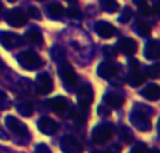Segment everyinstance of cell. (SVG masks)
I'll use <instances>...</instances> for the list:
<instances>
[{
	"label": "cell",
	"instance_id": "cell-1",
	"mask_svg": "<svg viewBox=\"0 0 160 153\" xmlns=\"http://www.w3.org/2000/svg\"><path fill=\"white\" fill-rule=\"evenodd\" d=\"M17 61H18L20 66H22L24 69L28 70H37L44 66V61L34 51H22V52H20L17 55Z\"/></svg>",
	"mask_w": 160,
	"mask_h": 153
},
{
	"label": "cell",
	"instance_id": "cell-2",
	"mask_svg": "<svg viewBox=\"0 0 160 153\" xmlns=\"http://www.w3.org/2000/svg\"><path fill=\"white\" fill-rule=\"evenodd\" d=\"M129 121L136 129L142 132H148L150 128H152V124H150V120L148 117V114L143 111L142 108H136L131 112Z\"/></svg>",
	"mask_w": 160,
	"mask_h": 153
},
{
	"label": "cell",
	"instance_id": "cell-3",
	"mask_svg": "<svg viewBox=\"0 0 160 153\" xmlns=\"http://www.w3.org/2000/svg\"><path fill=\"white\" fill-rule=\"evenodd\" d=\"M4 124L17 138H20V139H28L30 138V134H28V129L25 126V124H22L18 118L13 117V115H7L4 118Z\"/></svg>",
	"mask_w": 160,
	"mask_h": 153
},
{
	"label": "cell",
	"instance_id": "cell-4",
	"mask_svg": "<svg viewBox=\"0 0 160 153\" xmlns=\"http://www.w3.org/2000/svg\"><path fill=\"white\" fill-rule=\"evenodd\" d=\"M59 76H61L63 86L66 90H73L78 86V75H76L75 69L70 65L63 63L59 67Z\"/></svg>",
	"mask_w": 160,
	"mask_h": 153
},
{
	"label": "cell",
	"instance_id": "cell-5",
	"mask_svg": "<svg viewBox=\"0 0 160 153\" xmlns=\"http://www.w3.org/2000/svg\"><path fill=\"white\" fill-rule=\"evenodd\" d=\"M28 21V17L21 8H11L6 13V22L11 27H22Z\"/></svg>",
	"mask_w": 160,
	"mask_h": 153
},
{
	"label": "cell",
	"instance_id": "cell-6",
	"mask_svg": "<svg viewBox=\"0 0 160 153\" xmlns=\"http://www.w3.org/2000/svg\"><path fill=\"white\" fill-rule=\"evenodd\" d=\"M0 44L6 49H13V48L21 47L24 44V39L18 37L17 34L8 32V31H0Z\"/></svg>",
	"mask_w": 160,
	"mask_h": 153
},
{
	"label": "cell",
	"instance_id": "cell-7",
	"mask_svg": "<svg viewBox=\"0 0 160 153\" xmlns=\"http://www.w3.org/2000/svg\"><path fill=\"white\" fill-rule=\"evenodd\" d=\"M112 128L107 124H101V125H97L93 129V139L96 143H107L108 141L112 138Z\"/></svg>",
	"mask_w": 160,
	"mask_h": 153
},
{
	"label": "cell",
	"instance_id": "cell-8",
	"mask_svg": "<svg viewBox=\"0 0 160 153\" xmlns=\"http://www.w3.org/2000/svg\"><path fill=\"white\" fill-rule=\"evenodd\" d=\"M128 81H129V84L132 87L141 86L145 81V75L141 72V66H139V63L135 59L131 61V73H129V76H128Z\"/></svg>",
	"mask_w": 160,
	"mask_h": 153
},
{
	"label": "cell",
	"instance_id": "cell-9",
	"mask_svg": "<svg viewBox=\"0 0 160 153\" xmlns=\"http://www.w3.org/2000/svg\"><path fill=\"white\" fill-rule=\"evenodd\" d=\"M61 148L65 153H82L83 152L82 142H80L76 136H72V135L65 136L63 139H62Z\"/></svg>",
	"mask_w": 160,
	"mask_h": 153
},
{
	"label": "cell",
	"instance_id": "cell-10",
	"mask_svg": "<svg viewBox=\"0 0 160 153\" xmlns=\"http://www.w3.org/2000/svg\"><path fill=\"white\" fill-rule=\"evenodd\" d=\"M37 89L41 94H49L53 90V81L48 73L41 72L37 76Z\"/></svg>",
	"mask_w": 160,
	"mask_h": 153
},
{
	"label": "cell",
	"instance_id": "cell-11",
	"mask_svg": "<svg viewBox=\"0 0 160 153\" xmlns=\"http://www.w3.org/2000/svg\"><path fill=\"white\" fill-rule=\"evenodd\" d=\"M118 69H119V67L117 66L114 62L105 61V62H102V63L98 66L97 73H98V76H100V77H102V79H111L112 76L117 75Z\"/></svg>",
	"mask_w": 160,
	"mask_h": 153
},
{
	"label": "cell",
	"instance_id": "cell-12",
	"mask_svg": "<svg viewBox=\"0 0 160 153\" xmlns=\"http://www.w3.org/2000/svg\"><path fill=\"white\" fill-rule=\"evenodd\" d=\"M78 100H79L80 107H88V104L93 103L94 93H93V89L88 84H84V86L80 87L78 93Z\"/></svg>",
	"mask_w": 160,
	"mask_h": 153
},
{
	"label": "cell",
	"instance_id": "cell-13",
	"mask_svg": "<svg viewBox=\"0 0 160 153\" xmlns=\"http://www.w3.org/2000/svg\"><path fill=\"white\" fill-rule=\"evenodd\" d=\"M94 30H96V32L98 34L101 38H111L112 35L117 34L115 27L107 21H98L94 25Z\"/></svg>",
	"mask_w": 160,
	"mask_h": 153
},
{
	"label": "cell",
	"instance_id": "cell-14",
	"mask_svg": "<svg viewBox=\"0 0 160 153\" xmlns=\"http://www.w3.org/2000/svg\"><path fill=\"white\" fill-rule=\"evenodd\" d=\"M117 48L119 49V52H122L124 55H133L138 49V44L135 39L132 38H121L118 41Z\"/></svg>",
	"mask_w": 160,
	"mask_h": 153
},
{
	"label": "cell",
	"instance_id": "cell-15",
	"mask_svg": "<svg viewBox=\"0 0 160 153\" xmlns=\"http://www.w3.org/2000/svg\"><path fill=\"white\" fill-rule=\"evenodd\" d=\"M38 129L45 135H52L58 129V124L49 117H42L38 121Z\"/></svg>",
	"mask_w": 160,
	"mask_h": 153
},
{
	"label": "cell",
	"instance_id": "cell-16",
	"mask_svg": "<svg viewBox=\"0 0 160 153\" xmlns=\"http://www.w3.org/2000/svg\"><path fill=\"white\" fill-rule=\"evenodd\" d=\"M104 101L107 103L108 107H112V108H121L125 103V98H124V96L119 94V93L108 91V93H105V96H104Z\"/></svg>",
	"mask_w": 160,
	"mask_h": 153
},
{
	"label": "cell",
	"instance_id": "cell-17",
	"mask_svg": "<svg viewBox=\"0 0 160 153\" xmlns=\"http://www.w3.org/2000/svg\"><path fill=\"white\" fill-rule=\"evenodd\" d=\"M145 56L148 59H160V41L152 39L145 45Z\"/></svg>",
	"mask_w": 160,
	"mask_h": 153
},
{
	"label": "cell",
	"instance_id": "cell-18",
	"mask_svg": "<svg viewBox=\"0 0 160 153\" xmlns=\"http://www.w3.org/2000/svg\"><path fill=\"white\" fill-rule=\"evenodd\" d=\"M49 106L56 114H62L63 115L68 110V100L62 96H58V97H53L52 100L49 101Z\"/></svg>",
	"mask_w": 160,
	"mask_h": 153
},
{
	"label": "cell",
	"instance_id": "cell-19",
	"mask_svg": "<svg viewBox=\"0 0 160 153\" xmlns=\"http://www.w3.org/2000/svg\"><path fill=\"white\" fill-rule=\"evenodd\" d=\"M142 96L150 101H156L160 98V86L159 84H149L142 90Z\"/></svg>",
	"mask_w": 160,
	"mask_h": 153
},
{
	"label": "cell",
	"instance_id": "cell-20",
	"mask_svg": "<svg viewBox=\"0 0 160 153\" xmlns=\"http://www.w3.org/2000/svg\"><path fill=\"white\" fill-rule=\"evenodd\" d=\"M24 41L25 42H28V44H34V45H38V44H41L42 42V37H41V34L38 32L37 30H28L27 32H25V35H24Z\"/></svg>",
	"mask_w": 160,
	"mask_h": 153
},
{
	"label": "cell",
	"instance_id": "cell-21",
	"mask_svg": "<svg viewBox=\"0 0 160 153\" xmlns=\"http://www.w3.org/2000/svg\"><path fill=\"white\" fill-rule=\"evenodd\" d=\"M48 14L52 20H59L62 16H63V7H62L59 3H52L51 6H48Z\"/></svg>",
	"mask_w": 160,
	"mask_h": 153
},
{
	"label": "cell",
	"instance_id": "cell-22",
	"mask_svg": "<svg viewBox=\"0 0 160 153\" xmlns=\"http://www.w3.org/2000/svg\"><path fill=\"white\" fill-rule=\"evenodd\" d=\"M101 8L105 13H117L119 10V4L115 0H102L101 2Z\"/></svg>",
	"mask_w": 160,
	"mask_h": 153
},
{
	"label": "cell",
	"instance_id": "cell-23",
	"mask_svg": "<svg viewBox=\"0 0 160 153\" xmlns=\"http://www.w3.org/2000/svg\"><path fill=\"white\" fill-rule=\"evenodd\" d=\"M133 30H135V32L141 37H149L150 35V27L146 24V22H142V21L136 22Z\"/></svg>",
	"mask_w": 160,
	"mask_h": 153
},
{
	"label": "cell",
	"instance_id": "cell-24",
	"mask_svg": "<svg viewBox=\"0 0 160 153\" xmlns=\"http://www.w3.org/2000/svg\"><path fill=\"white\" fill-rule=\"evenodd\" d=\"M16 107H17V111H18L21 115H24V117H30V115L32 114V106L28 103L20 101V103H17Z\"/></svg>",
	"mask_w": 160,
	"mask_h": 153
},
{
	"label": "cell",
	"instance_id": "cell-25",
	"mask_svg": "<svg viewBox=\"0 0 160 153\" xmlns=\"http://www.w3.org/2000/svg\"><path fill=\"white\" fill-rule=\"evenodd\" d=\"M135 3L138 4L141 14H143V16H149L150 11H152V8L149 7V4L146 3V0H135Z\"/></svg>",
	"mask_w": 160,
	"mask_h": 153
},
{
	"label": "cell",
	"instance_id": "cell-26",
	"mask_svg": "<svg viewBox=\"0 0 160 153\" xmlns=\"http://www.w3.org/2000/svg\"><path fill=\"white\" fill-rule=\"evenodd\" d=\"M119 138H121V139L124 141L125 143H131L133 141L132 134H131V132L128 131L127 128H121V129H119Z\"/></svg>",
	"mask_w": 160,
	"mask_h": 153
},
{
	"label": "cell",
	"instance_id": "cell-27",
	"mask_svg": "<svg viewBox=\"0 0 160 153\" xmlns=\"http://www.w3.org/2000/svg\"><path fill=\"white\" fill-rule=\"evenodd\" d=\"M148 76H150L152 79H156L160 76V65L156 63V65H152V66L148 67Z\"/></svg>",
	"mask_w": 160,
	"mask_h": 153
},
{
	"label": "cell",
	"instance_id": "cell-28",
	"mask_svg": "<svg viewBox=\"0 0 160 153\" xmlns=\"http://www.w3.org/2000/svg\"><path fill=\"white\" fill-rule=\"evenodd\" d=\"M131 17H132V10H131L129 7H127V8H124V11H122V16L119 17V21L127 22L131 20Z\"/></svg>",
	"mask_w": 160,
	"mask_h": 153
},
{
	"label": "cell",
	"instance_id": "cell-29",
	"mask_svg": "<svg viewBox=\"0 0 160 153\" xmlns=\"http://www.w3.org/2000/svg\"><path fill=\"white\" fill-rule=\"evenodd\" d=\"M7 107H8V98L6 96V93L0 90V110H4Z\"/></svg>",
	"mask_w": 160,
	"mask_h": 153
},
{
	"label": "cell",
	"instance_id": "cell-30",
	"mask_svg": "<svg viewBox=\"0 0 160 153\" xmlns=\"http://www.w3.org/2000/svg\"><path fill=\"white\" fill-rule=\"evenodd\" d=\"M28 16H30L31 18L41 20V11H39L37 7H30L28 8Z\"/></svg>",
	"mask_w": 160,
	"mask_h": 153
},
{
	"label": "cell",
	"instance_id": "cell-31",
	"mask_svg": "<svg viewBox=\"0 0 160 153\" xmlns=\"http://www.w3.org/2000/svg\"><path fill=\"white\" fill-rule=\"evenodd\" d=\"M131 153H148L146 145H145V143H136V145L133 146V149L131 151Z\"/></svg>",
	"mask_w": 160,
	"mask_h": 153
},
{
	"label": "cell",
	"instance_id": "cell-32",
	"mask_svg": "<svg viewBox=\"0 0 160 153\" xmlns=\"http://www.w3.org/2000/svg\"><path fill=\"white\" fill-rule=\"evenodd\" d=\"M97 111H98L100 117H104V118L105 117H110V108H108L107 106H100Z\"/></svg>",
	"mask_w": 160,
	"mask_h": 153
},
{
	"label": "cell",
	"instance_id": "cell-33",
	"mask_svg": "<svg viewBox=\"0 0 160 153\" xmlns=\"http://www.w3.org/2000/svg\"><path fill=\"white\" fill-rule=\"evenodd\" d=\"M35 153H51V151H49V148H48L47 145L41 143V145H38L35 148Z\"/></svg>",
	"mask_w": 160,
	"mask_h": 153
},
{
	"label": "cell",
	"instance_id": "cell-34",
	"mask_svg": "<svg viewBox=\"0 0 160 153\" xmlns=\"http://www.w3.org/2000/svg\"><path fill=\"white\" fill-rule=\"evenodd\" d=\"M68 11H69L70 17H76V14H78V8H76V7H73V4L70 6V7H69V10H68Z\"/></svg>",
	"mask_w": 160,
	"mask_h": 153
},
{
	"label": "cell",
	"instance_id": "cell-35",
	"mask_svg": "<svg viewBox=\"0 0 160 153\" xmlns=\"http://www.w3.org/2000/svg\"><path fill=\"white\" fill-rule=\"evenodd\" d=\"M153 10H155V13H158L160 16V0H156L155 6H153Z\"/></svg>",
	"mask_w": 160,
	"mask_h": 153
},
{
	"label": "cell",
	"instance_id": "cell-36",
	"mask_svg": "<svg viewBox=\"0 0 160 153\" xmlns=\"http://www.w3.org/2000/svg\"><path fill=\"white\" fill-rule=\"evenodd\" d=\"M150 153H160V151H159V149H152Z\"/></svg>",
	"mask_w": 160,
	"mask_h": 153
},
{
	"label": "cell",
	"instance_id": "cell-37",
	"mask_svg": "<svg viewBox=\"0 0 160 153\" xmlns=\"http://www.w3.org/2000/svg\"><path fill=\"white\" fill-rule=\"evenodd\" d=\"M2 13H3V4H2V2H0V17H2Z\"/></svg>",
	"mask_w": 160,
	"mask_h": 153
},
{
	"label": "cell",
	"instance_id": "cell-38",
	"mask_svg": "<svg viewBox=\"0 0 160 153\" xmlns=\"http://www.w3.org/2000/svg\"><path fill=\"white\" fill-rule=\"evenodd\" d=\"M66 2H69V3H72V4H73V3H76L78 0H66Z\"/></svg>",
	"mask_w": 160,
	"mask_h": 153
},
{
	"label": "cell",
	"instance_id": "cell-39",
	"mask_svg": "<svg viewBox=\"0 0 160 153\" xmlns=\"http://www.w3.org/2000/svg\"><path fill=\"white\" fill-rule=\"evenodd\" d=\"M158 128H159V134H160V120H159V124H158Z\"/></svg>",
	"mask_w": 160,
	"mask_h": 153
},
{
	"label": "cell",
	"instance_id": "cell-40",
	"mask_svg": "<svg viewBox=\"0 0 160 153\" xmlns=\"http://www.w3.org/2000/svg\"><path fill=\"white\" fill-rule=\"evenodd\" d=\"M98 153H114V152H110V151H108V152H98Z\"/></svg>",
	"mask_w": 160,
	"mask_h": 153
},
{
	"label": "cell",
	"instance_id": "cell-41",
	"mask_svg": "<svg viewBox=\"0 0 160 153\" xmlns=\"http://www.w3.org/2000/svg\"><path fill=\"white\" fill-rule=\"evenodd\" d=\"M8 2H10V3H14V2H16V0H8Z\"/></svg>",
	"mask_w": 160,
	"mask_h": 153
},
{
	"label": "cell",
	"instance_id": "cell-42",
	"mask_svg": "<svg viewBox=\"0 0 160 153\" xmlns=\"http://www.w3.org/2000/svg\"><path fill=\"white\" fill-rule=\"evenodd\" d=\"M0 67H2V62H0Z\"/></svg>",
	"mask_w": 160,
	"mask_h": 153
},
{
	"label": "cell",
	"instance_id": "cell-43",
	"mask_svg": "<svg viewBox=\"0 0 160 153\" xmlns=\"http://www.w3.org/2000/svg\"><path fill=\"white\" fill-rule=\"evenodd\" d=\"M38 2H44V0H38Z\"/></svg>",
	"mask_w": 160,
	"mask_h": 153
}]
</instances>
